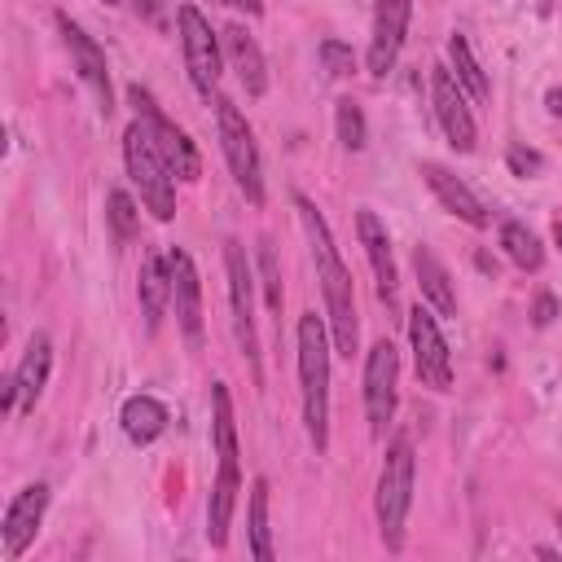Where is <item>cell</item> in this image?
Instances as JSON below:
<instances>
[{"mask_svg":"<svg viewBox=\"0 0 562 562\" xmlns=\"http://www.w3.org/2000/svg\"><path fill=\"white\" fill-rule=\"evenodd\" d=\"M294 206H299V224L307 233V246H312V259H316V281H321V294H325V325H329V338H334V351L338 356H356V338H360V325H356V290H351V272L334 246V233L325 224V215L316 211V202L307 193H294Z\"/></svg>","mask_w":562,"mask_h":562,"instance_id":"6da1fadb","label":"cell"},{"mask_svg":"<svg viewBox=\"0 0 562 562\" xmlns=\"http://www.w3.org/2000/svg\"><path fill=\"white\" fill-rule=\"evenodd\" d=\"M211 435H215L220 474H215L211 501H206V540H211V549H224L228 544V527H233V509H237V492H241L237 422H233V395H228L224 382H211Z\"/></svg>","mask_w":562,"mask_h":562,"instance_id":"7a4b0ae2","label":"cell"},{"mask_svg":"<svg viewBox=\"0 0 562 562\" xmlns=\"http://www.w3.org/2000/svg\"><path fill=\"white\" fill-rule=\"evenodd\" d=\"M329 325L316 312L299 316V391H303V426L316 452L329 448Z\"/></svg>","mask_w":562,"mask_h":562,"instance_id":"3957f363","label":"cell"},{"mask_svg":"<svg viewBox=\"0 0 562 562\" xmlns=\"http://www.w3.org/2000/svg\"><path fill=\"white\" fill-rule=\"evenodd\" d=\"M413 470H417V452H413V439L408 435H395L386 457H382V474H378V531H382V544L395 553L404 544V518H408V505H413Z\"/></svg>","mask_w":562,"mask_h":562,"instance_id":"277c9868","label":"cell"},{"mask_svg":"<svg viewBox=\"0 0 562 562\" xmlns=\"http://www.w3.org/2000/svg\"><path fill=\"white\" fill-rule=\"evenodd\" d=\"M123 162H127L132 184L140 189L145 211H149L158 224H167V220L176 215V176H171V167L162 162V154H158V145H154L145 119H136V123L123 132Z\"/></svg>","mask_w":562,"mask_h":562,"instance_id":"5b68a950","label":"cell"},{"mask_svg":"<svg viewBox=\"0 0 562 562\" xmlns=\"http://www.w3.org/2000/svg\"><path fill=\"white\" fill-rule=\"evenodd\" d=\"M215 123H220V149L228 158L237 189L246 193L250 206H263V162H259V145H255L246 114L228 97H215Z\"/></svg>","mask_w":562,"mask_h":562,"instance_id":"8992f818","label":"cell"},{"mask_svg":"<svg viewBox=\"0 0 562 562\" xmlns=\"http://www.w3.org/2000/svg\"><path fill=\"white\" fill-rule=\"evenodd\" d=\"M176 26H180V53H184V70H189L193 88H198L202 97H215V88H220V66H224L220 35L211 31V22L202 18L198 4H180V9H176Z\"/></svg>","mask_w":562,"mask_h":562,"instance_id":"52a82bcc","label":"cell"},{"mask_svg":"<svg viewBox=\"0 0 562 562\" xmlns=\"http://www.w3.org/2000/svg\"><path fill=\"white\" fill-rule=\"evenodd\" d=\"M127 101L136 105V119H145V127H149V136H154V145H158V154H162V162L171 167V176L176 180H198L202 176V158H198V145L158 110V101L140 88V83H132L127 88Z\"/></svg>","mask_w":562,"mask_h":562,"instance_id":"ba28073f","label":"cell"},{"mask_svg":"<svg viewBox=\"0 0 562 562\" xmlns=\"http://www.w3.org/2000/svg\"><path fill=\"white\" fill-rule=\"evenodd\" d=\"M408 342H413V369L422 378V386L430 391H452V351L443 342V329H439V316L417 303L408 312Z\"/></svg>","mask_w":562,"mask_h":562,"instance_id":"9c48e42d","label":"cell"},{"mask_svg":"<svg viewBox=\"0 0 562 562\" xmlns=\"http://www.w3.org/2000/svg\"><path fill=\"white\" fill-rule=\"evenodd\" d=\"M224 272H228V307H233V334L241 356L250 360L255 378H259V338H255V272L246 263L241 241H224Z\"/></svg>","mask_w":562,"mask_h":562,"instance_id":"30bf717a","label":"cell"},{"mask_svg":"<svg viewBox=\"0 0 562 562\" xmlns=\"http://www.w3.org/2000/svg\"><path fill=\"white\" fill-rule=\"evenodd\" d=\"M395 386H400V351L382 338L364 356V417L373 435H382L395 417V400H400Z\"/></svg>","mask_w":562,"mask_h":562,"instance_id":"8fae6325","label":"cell"},{"mask_svg":"<svg viewBox=\"0 0 562 562\" xmlns=\"http://www.w3.org/2000/svg\"><path fill=\"white\" fill-rule=\"evenodd\" d=\"M430 101H435V119L448 136V145L457 154H470L474 140H479V127H474V114H470V101L461 92V83L452 79L448 66H435L430 70Z\"/></svg>","mask_w":562,"mask_h":562,"instance_id":"7c38bea8","label":"cell"},{"mask_svg":"<svg viewBox=\"0 0 562 562\" xmlns=\"http://www.w3.org/2000/svg\"><path fill=\"white\" fill-rule=\"evenodd\" d=\"M57 26H61V40H66V48H70V61H75L79 79H83V83L92 88V97H97V110L110 114V110H114V88H110V66H105L101 44H97L83 26H75L66 13H57Z\"/></svg>","mask_w":562,"mask_h":562,"instance_id":"4fadbf2b","label":"cell"},{"mask_svg":"<svg viewBox=\"0 0 562 562\" xmlns=\"http://www.w3.org/2000/svg\"><path fill=\"white\" fill-rule=\"evenodd\" d=\"M48 509V483H26L22 492H13V501L4 505L0 518V540H4V558H22L26 544L35 540L40 522Z\"/></svg>","mask_w":562,"mask_h":562,"instance_id":"5bb4252c","label":"cell"},{"mask_svg":"<svg viewBox=\"0 0 562 562\" xmlns=\"http://www.w3.org/2000/svg\"><path fill=\"white\" fill-rule=\"evenodd\" d=\"M167 263H171V299H176L180 334H184V342L198 351V347H202V281H198L193 255L180 250V246H171V250H167Z\"/></svg>","mask_w":562,"mask_h":562,"instance_id":"9a60e30c","label":"cell"},{"mask_svg":"<svg viewBox=\"0 0 562 562\" xmlns=\"http://www.w3.org/2000/svg\"><path fill=\"white\" fill-rule=\"evenodd\" d=\"M48 369H53V338L48 334H31V342L22 351V364L4 386V408L9 413H31L40 391H44V382H48Z\"/></svg>","mask_w":562,"mask_h":562,"instance_id":"2e32d148","label":"cell"},{"mask_svg":"<svg viewBox=\"0 0 562 562\" xmlns=\"http://www.w3.org/2000/svg\"><path fill=\"white\" fill-rule=\"evenodd\" d=\"M413 18V0H378L373 9V40H369V75L386 79V70L395 66L400 48H404V31Z\"/></svg>","mask_w":562,"mask_h":562,"instance_id":"e0dca14e","label":"cell"},{"mask_svg":"<svg viewBox=\"0 0 562 562\" xmlns=\"http://www.w3.org/2000/svg\"><path fill=\"white\" fill-rule=\"evenodd\" d=\"M356 233H360V246H364V259L373 268V281H378V299L386 307H395V290H400V277H395V259H391V237H386V224L378 220V211L360 206L356 211Z\"/></svg>","mask_w":562,"mask_h":562,"instance_id":"ac0fdd59","label":"cell"},{"mask_svg":"<svg viewBox=\"0 0 562 562\" xmlns=\"http://www.w3.org/2000/svg\"><path fill=\"white\" fill-rule=\"evenodd\" d=\"M422 180L430 184V193L439 198V206H443L448 215L465 220L470 228H487V211H483V202H479L474 189H470L465 180H457L448 167H439V162H422Z\"/></svg>","mask_w":562,"mask_h":562,"instance_id":"d6986e66","label":"cell"},{"mask_svg":"<svg viewBox=\"0 0 562 562\" xmlns=\"http://www.w3.org/2000/svg\"><path fill=\"white\" fill-rule=\"evenodd\" d=\"M220 44H224V53H228V61H233L246 97H263L268 92V66H263V53H259L255 35L246 26H237V22H228L220 31Z\"/></svg>","mask_w":562,"mask_h":562,"instance_id":"ffe728a7","label":"cell"},{"mask_svg":"<svg viewBox=\"0 0 562 562\" xmlns=\"http://www.w3.org/2000/svg\"><path fill=\"white\" fill-rule=\"evenodd\" d=\"M136 299H140L145 329L154 334L167 316V303H171V263H167V255H145L140 277H136Z\"/></svg>","mask_w":562,"mask_h":562,"instance_id":"44dd1931","label":"cell"},{"mask_svg":"<svg viewBox=\"0 0 562 562\" xmlns=\"http://www.w3.org/2000/svg\"><path fill=\"white\" fill-rule=\"evenodd\" d=\"M413 268H417L422 299H426L439 316H452V312H457V290H452V277H448V268L439 263V255H435L430 246H417V250H413Z\"/></svg>","mask_w":562,"mask_h":562,"instance_id":"7402d4cb","label":"cell"},{"mask_svg":"<svg viewBox=\"0 0 562 562\" xmlns=\"http://www.w3.org/2000/svg\"><path fill=\"white\" fill-rule=\"evenodd\" d=\"M119 422H123V435L145 448V443H154V439L167 430V408H162V400H154V395H132V400H123Z\"/></svg>","mask_w":562,"mask_h":562,"instance_id":"603a6c76","label":"cell"},{"mask_svg":"<svg viewBox=\"0 0 562 562\" xmlns=\"http://www.w3.org/2000/svg\"><path fill=\"white\" fill-rule=\"evenodd\" d=\"M448 61H452V79L461 83V92H470V97L483 105V101L492 97V83H487L483 66H479V57L470 53V40H465L461 31L448 35Z\"/></svg>","mask_w":562,"mask_h":562,"instance_id":"cb8c5ba5","label":"cell"},{"mask_svg":"<svg viewBox=\"0 0 562 562\" xmlns=\"http://www.w3.org/2000/svg\"><path fill=\"white\" fill-rule=\"evenodd\" d=\"M501 250H505L509 263L522 268V272H540V263H544L540 237H536L527 224H518V220H505V224H501Z\"/></svg>","mask_w":562,"mask_h":562,"instance_id":"d4e9b609","label":"cell"},{"mask_svg":"<svg viewBox=\"0 0 562 562\" xmlns=\"http://www.w3.org/2000/svg\"><path fill=\"white\" fill-rule=\"evenodd\" d=\"M246 522H250V558H255V562H272L277 549H272V527H268V479H255V483H250Z\"/></svg>","mask_w":562,"mask_h":562,"instance_id":"484cf974","label":"cell"},{"mask_svg":"<svg viewBox=\"0 0 562 562\" xmlns=\"http://www.w3.org/2000/svg\"><path fill=\"white\" fill-rule=\"evenodd\" d=\"M334 123H338V140H342V149H364L369 127H364V110H360L351 97L334 101Z\"/></svg>","mask_w":562,"mask_h":562,"instance_id":"4316f807","label":"cell"},{"mask_svg":"<svg viewBox=\"0 0 562 562\" xmlns=\"http://www.w3.org/2000/svg\"><path fill=\"white\" fill-rule=\"evenodd\" d=\"M259 285H263V299L272 312H281V268H277V250L268 237H259Z\"/></svg>","mask_w":562,"mask_h":562,"instance_id":"83f0119b","label":"cell"},{"mask_svg":"<svg viewBox=\"0 0 562 562\" xmlns=\"http://www.w3.org/2000/svg\"><path fill=\"white\" fill-rule=\"evenodd\" d=\"M321 66H325L329 79L356 75V53H351V44H342V40H321Z\"/></svg>","mask_w":562,"mask_h":562,"instance_id":"f1b7e54d","label":"cell"},{"mask_svg":"<svg viewBox=\"0 0 562 562\" xmlns=\"http://www.w3.org/2000/svg\"><path fill=\"white\" fill-rule=\"evenodd\" d=\"M105 215H110V224H114V233H119L123 241H127V237L136 233V224H140V215H136V202H132L123 189H114V193H110V211H105Z\"/></svg>","mask_w":562,"mask_h":562,"instance_id":"f546056e","label":"cell"},{"mask_svg":"<svg viewBox=\"0 0 562 562\" xmlns=\"http://www.w3.org/2000/svg\"><path fill=\"white\" fill-rule=\"evenodd\" d=\"M505 162H509L514 176H540V171H544V158H540L531 145H509V149H505Z\"/></svg>","mask_w":562,"mask_h":562,"instance_id":"4dcf8cb0","label":"cell"},{"mask_svg":"<svg viewBox=\"0 0 562 562\" xmlns=\"http://www.w3.org/2000/svg\"><path fill=\"white\" fill-rule=\"evenodd\" d=\"M127 4L136 9L140 22H149V26H167V0H127Z\"/></svg>","mask_w":562,"mask_h":562,"instance_id":"1f68e13d","label":"cell"},{"mask_svg":"<svg viewBox=\"0 0 562 562\" xmlns=\"http://www.w3.org/2000/svg\"><path fill=\"white\" fill-rule=\"evenodd\" d=\"M553 316H558V299H553V294H540L536 307H531V321L544 329V325H553Z\"/></svg>","mask_w":562,"mask_h":562,"instance_id":"d6a6232c","label":"cell"},{"mask_svg":"<svg viewBox=\"0 0 562 562\" xmlns=\"http://www.w3.org/2000/svg\"><path fill=\"white\" fill-rule=\"evenodd\" d=\"M228 9H241V13H250V18H259L263 13V0H224Z\"/></svg>","mask_w":562,"mask_h":562,"instance_id":"836d02e7","label":"cell"},{"mask_svg":"<svg viewBox=\"0 0 562 562\" xmlns=\"http://www.w3.org/2000/svg\"><path fill=\"white\" fill-rule=\"evenodd\" d=\"M544 105H549V114H558V119H562V88H549Z\"/></svg>","mask_w":562,"mask_h":562,"instance_id":"e575fe53","label":"cell"},{"mask_svg":"<svg viewBox=\"0 0 562 562\" xmlns=\"http://www.w3.org/2000/svg\"><path fill=\"white\" fill-rule=\"evenodd\" d=\"M553 241H558V246H562V220H558V224H553Z\"/></svg>","mask_w":562,"mask_h":562,"instance_id":"d590c367","label":"cell"},{"mask_svg":"<svg viewBox=\"0 0 562 562\" xmlns=\"http://www.w3.org/2000/svg\"><path fill=\"white\" fill-rule=\"evenodd\" d=\"M558 531H562V514H558Z\"/></svg>","mask_w":562,"mask_h":562,"instance_id":"8d00e7d4","label":"cell"},{"mask_svg":"<svg viewBox=\"0 0 562 562\" xmlns=\"http://www.w3.org/2000/svg\"><path fill=\"white\" fill-rule=\"evenodd\" d=\"M105 4H119V0H105Z\"/></svg>","mask_w":562,"mask_h":562,"instance_id":"74e56055","label":"cell"}]
</instances>
